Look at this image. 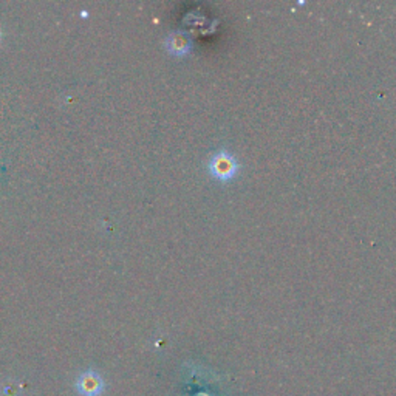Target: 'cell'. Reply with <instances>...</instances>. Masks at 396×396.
Segmentation results:
<instances>
[{"label": "cell", "mask_w": 396, "mask_h": 396, "mask_svg": "<svg viewBox=\"0 0 396 396\" xmlns=\"http://www.w3.org/2000/svg\"><path fill=\"white\" fill-rule=\"evenodd\" d=\"M166 45H168L169 53L175 54V56H185V54L191 52V48H192L191 37L185 35L183 31L172 33V35L166 40Z\"/></svg>", "instance_id": "7a4b0ae2"}, {"label": "cell", "mask_w": 396, "mask_h": 396, "mask_svg": "<svg viewBox=\"0 0 396 396\" xmlns=\"http://www.w3.org/2000/svg\"><path fill=\"white\" fill-rule=\"evenodd\" d=\"M238 168L240 166H238L235 156L229 151H225V148L214 153L212 158L209 160L211 175L220 181L233 180L237 175Z\"/></svg>", "instance_id": "6da1fadb"}, {"label": "cell", "mask_w": 396, "mask_h": 396, "mask_svg": "<svg viewBox=\"0 0 396 396\" xmlns=\"http://www.w3.org/2000/svg\"><path fill=\"white\" fill-rule=\"evenodd\" d=\"M82 392H87L90 395H95L96 392L101 390V379H99L95 373H88L87 376L82 378Z\"/></svg>", "instance_id": "3957f363"}]
</instances>
